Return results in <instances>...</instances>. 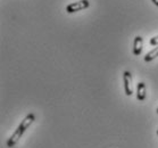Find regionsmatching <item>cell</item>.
Here are the masks:
<instances>
[{"label": "cell", "instance_id": "1", "mask_svg": "<svg viewBox=\"0 0 158 148\" xmlns=\"http://www.w3.org/2000/svg\"><path fill=\"white\" fill-rule=\"evenodd\" d=\"M34 120H35V115L32 114V113H30L24 117V120L21 122V124L18 125V128L15 130V132L10 136V138L7 140V146L9 148H13L15 145L17 144V141L21 139V137L24 134L26 130H27V128H29L33 122H34Z\"/></svg>", "mask_w": 158, "mask_h": 148}, {"label": "cell", "instance_id": "2", "mask_svg": "<svg viewBox=\"0 0 158 148\" xmlns=\"http://www.w3.org/2000/svg\"><path fill=\"white\" fill-rule=\"evenodd\" d=\"M90 6L89 0H79L76 2H72L66 6V11L69 14H73V13H76V11H81L83 9H86V8Z\"/></svg>", "mask_w": 158, "mask_h": 148}, {"label": "cell", "instance_id": "3", "mask_svg": "<svg viewBox=\"0 0 158 148\" xmlns=\"http://www.w3.org/2000/svg\"><path fill=\"white\" fill-rule=\"evenodd\" d=\"M123 82H124V91L126 96H131L133 94L132 88V74L129 71L123 73Z\"/></svg>", "mask_w": 158, "mask_h": 148}, {"label": "cell", "instance_id": "4", "mask_svg": "<svg viewBox=\"0 0 158 148\" xmlns=\"http://www.w3.org/2000/svg\"><path fill=\"white\" fill-rule=\"evenodd\" d=\"M143 48V39L140 36H137L133 41V54L135 56H140Z\"/></svg>", "mask_w": 158, "mask_h": 148}, {"label": "cell", "instance_id": "5", "mask_svg": "<svg viewBox=\"0 0 158 148\" xmlns=\"http://www.w3.org/2000/svg\"><path fill=\"white\" fill-rule=\"evenodd\" d=\"M147 96V88L144 82H139L137 84V99L139 101H143Z\"/></svg>", "mask_w": 158, "mask_h": 148}, {"label": "cell", "instance_id": "6", "mask_svg": "<svg viewBox=\"0 0 158 148\" xmlns=\"http://www.w3.org/2000/svg\"><path fill=\"white\" fill-rule=\"evenodd\" d=\"M156 57H158V46H156V48L151 49L149 53L146 54V56H144V61H154Z\"/></svg>", "mask_w": 158, "mask_h": 148}, {"label": "cell", "instance_id": "7", "mask_svg": "<svg viewBox=\"0 0 158 148\" xmlns=\"http://www.w3.org/2000/svg\"><path fill=\"white\" fill-rule=\"evenodd\" d=\"M149 44H150L151 46H158V36H152V38L149 40Z\"/></svg>", "mask_w": 158, "mask_h": 148}, {"label": "cell", "instance_id": "8", "mask_svg": "<svg viewBox=\"0 0 158 148\" xmlns=\"http://www.w3.org/2000/svg\"><path fill=\"white\" fill-rule=\"evenodd\" d=\"M151 2H152L155 6H157V7H158V0H151Z\"/></svg>", "mask_w": 158, "mask_h": 148}, {"label": "cell", "instance_id": "9", "mask_svg": "<svg viewBox=\"0 0 158 148\" xmlns=\"http://www.w3.org/2000/svg\"><path fill=\"white\" fill-rule=\"evenodd\" d=\"M157 114H158V107H157Z\"/></svg>", "mask_w": 158, "mask_h": 148}, {"label": "cell", "instance_id": "10", "mask_svg": "<svg viewBox=\"0 0 158 148\" xmlns=\"http://www.w3.org/2000/svg\"><path fill=\"white\" fill-rule=\"evenodd\" d=\"M157 136H158V130H157Z\"/></svg>", "mask_w": 158, "mask_h": 148}]
</instances>
